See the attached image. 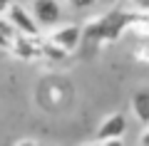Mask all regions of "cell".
<instances>
[{
    "label": "cell",
    "mask_w": 149,
    "mask_h": 146,
    "mask_svg": "<svg viewBox=\"0 0 149 146\" xmlns=\"http://www.w3.org/2000/svg\"><path fill=\"white\" fill-rule=\"evenodd\" d=\"M30 12L42 30H50L62 20V3L60 0H30Z\"/></svg>",
    "instance_id": "5b68a950"
},
{
    "label": "cell",
    "mask_w": 149,
    "mask_h": 146,
    "mask_svg": "<svg viewBox=\"0 0 149 146\" xmlns=\"http://www.w3.org/2000/svg\"><path fill=\"white\" fill-rule=\"evenodd\" d=\"M10 3L13 0H0V15H5V10L10 8Z\"/></svg>",
    "instance_id": "4fadbf2b"
},
{
    "label": "cell",
    "mask_w": 149,
    "mask_h": 146,
    "mask_svg": "<svg viewBox=\"0 0 149 146\" xmlns=\"http://www.w3.org/2000/svg\"><path fill=\"white\" fill-rule=\"evenodd\" d=\"M5 17L10 20V25L17 30V35H30V37H37L40 32H42V27L35 22V17H32L30 8L20 5V3H15L13 0L10 8L5 10Z\"/></svg>",
    "instance_id": "3957f363"
},
{
    "label": "cell",
    "mask_w": 149,
    "mask_h": 146,
    "mask_svg": "<svg viewBox=\"0 0 149 146\" xmlns=\"http://www.w3.org/2000/svg\"><path fill=\"white\" fill-rule=\"evenodd\" d=\"M117 3H127V0H117Z\"/></svg>",
    "instance_id": "5bb4252c"
},
{
    "label": "cell",
    "mask_w": 149,
    "mask_h": 146,
    "mask_svg": "<svg viewBox=\"0 0 149 146\" xmlns=\"http://www.w3.org/2000/svg\"><path fill=\"white\" fill-rule=\"evenodd\" d=\"M134 57H137L139 62H147V64H149V45H144L142 50H137V55H134Z\"/></svg>",
    "instance_id": "30bf717a"
},
{
    "label": "cell",
    "mask_w": 149,
    "mask_h": 146,
    "mask_svg": "<svg viewBox=\"0 0 149 146\" xmlns=\"http://www.w3.org/2000/svg\"><path fill=\"white\" fill-rule=\"evenodd\" d=\"M132 3H134V8H137V10L149 12V0H132Z\"/></svg>",
    "instance_id": "8fae6325"
},
{
    "label": "cell",
    "mask_w": 149,
    "mask_h": 146,
    "mask_svg": "<svg viewBox=\"0 0 149 146\" xmlns=\"http://www.w3.org/2000/svg\"><path fill=\"white\" fill-rule=\"evenodd\" d=\"M139 144H144V146H149V124H147V129L139 134Z\"/></svg>",
    "instance_id": "7c38bea8"
},
{
    "label": "cell",
    "mask_w": 149,
    "mask_h": 146,
    "mask_svg": "<svg viewBox=\"0 0 149 146\" xmlns=\"http://www.w3.org/2000/svg\"><path fill=\"white\" fill-rule=\"evenodd\" d=\"M15 37H17V30L10 25V20H8L5 15H0V50L10 52L13 40H15Z\"/></svg>",
    "instance_id": "ba28073f"
},
{
    "label": "cell",
    "mask_w": 149,
    "mask_h": 146,
    "mask_svg": "<svg viewBox=\"0 0 149 146\" xmlns=\"http://www.w3.org/2000/svg\"><path fill=\"white\" fill-rule=\"evenodd\" d=\"M47 40L70 55V52H74V50L80 47V42H82V27L74 25V22H65V25L57 22L55 27H50Z\"/></svg>",
    "instance_id": "7a4b0ae2"
},
{
    "label": "cell",
    "mask_w": 149,
    "mask_h": 146,
    "mask_svg": "<svg viewBox=\"0 0 149 146\" xmlns=\"http://www.w3.org/2000/svg\"><path fill=\"white\" fill-rule=\"evenodd\" d=\"M72 10H90V8L97 5V0H65Z\"/></svg>",
    "instance_id": "9c48e42d"
},
{
    "label": "cell",
    "mask_w": 149,
    "mask_h": 146,
    "mask_svg": "<svg viewBox=\"0 0 149 146\" xmlns=\"http://www.w3.org/2000/svg\"><path fill=\"white\" fill-rule=\"evenodd\" d=\"M137 10H122V8H114V10L104 12V15L90 20L82 27V42H90V45H102V42H114L129 30L132 25V17Z\"/></svg>",
    "instance_id": "6da1fadb"
},
{
    "label": "cell",
    "mask_w": 149,
    "mask_h": 146,
    "mask_svg": "<svg viewBox=\"0 0 149 146\" xmlns=\"http://www.w3.org/2000/svg\"><path fill=\"white\" fill-rule=\"evenodd\" d=\"M124 134H127V114L114 111L107 119H102L100 129L95 134V141L97 144H119Z\"/></svg>",
    "instance_id": "277c9868"
},
{
    "label": "cell",
    "mask_w": 149,
    "mask_h": 146,
    "mask_svg": "<svg viewBox=\"0 0 149 146\" xmlns=\"http://www.w3.org/2000/svg\"><path fill=\"white\" fill-rule=\"evenodd\" d=\"M132 114L139 124H149V89H139L132 97Z\"/></svg>",
    "instance_id": "52a82bcc"
},
{
    "label": "cell",
    "mask_w": 149,
    "mask_h": 146,
    "mask_svg": "<svg viewBox=\"0 0 149 146\" xmlns=\"http://www.w3.org/2000/svg\"><path fill=\"white\" fill-rule=\"evenodd\" d=\"M10 52L15 55V57H20V60H37V57H42V40H40V35L37 37L17 35L15 40H13Z\"/></svg>",
    "instance_id": "8992f818"
}]
</instances>
